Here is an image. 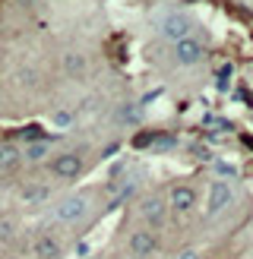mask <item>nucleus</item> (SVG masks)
Masks as SVG:
<instances>
[{
  "instance_id": "obj_1",
  "label": "nucleus",
  "mask_w": 253,
  "mask_h": 259,
  "mask_svg": "<svg viewBox=\"0 0 253 259\" xmlns=\"http://www.w3.org/2000/svg\"><path fill=\"white\" fill-rule=\"evenodd\" d=\"M95 193L92 190H79V193H67V196H60L54 202V209H51V218H54L57 225L63 228H82L89 218L95 212Z\"/></svg>"
},
{
  "instance_id": "obj_2",
  "label": "nucleus",
  "mask_w": 253,
  "mask_h": 259,
  "mask_svg": "<svg viewBox=\"0 0 253 259\" xmlns=\"http://www.w3.org/2000/svg\"><path fill=\"white\" fill-rule=\"evenodd\" d=\"M237 202V184L234 180H212L206 190V218H222Z\"/></svg>"
},
{
  "instance_id": "obj_3",
  "label": "nucleus",
  "mask_w": 253,
  "mask_h": 259,
  "mask_svg": "<svg viewBox=\"0 0 253 259\" xmlns=\"http://www.w3.org/2000/svg\"><path fill=\"white\" fill-rule=\"evenodd\" d=\"M158 35L164 38V41H181V38H190V35H196V19H193V13H187V10H168V13H161V19H158Z\"/></svg>"
},
{
  "instance_id": "obj_4",
  "label": "nucleus",
  "mask_w": 253,
  "mask_h": 259,
  "mask_svg": "<svg viewBox=\"0 0 253 259\" xmlns=\"http://www.w3.org/2000/svg\"><path fill=\"white\" fill-rule=\"evenodd\" d=\"M45 164H48V174H51V177L67 184V180H76V177L86 171V155H82V152H76V149H70V152H57V155H51Z\"/></svg>"
},
{
  "instance_id": "obj_5",
  "label": "nucleus",
  "mask_w": 253,
  "mask_h": 259,
  "mask_svg": "<svg viewBox=\"0 0 253 259\" xmlns=\"http://www.w3.org/2000/svg\"><path fill=\"white\" fill-rule=\"evenodd\" d=\"M164 202H168V212L190 215L196 209V202H199V193H196V187L190 184V180H174L168 187V193H164Z\"/></svg>"
},
{
  "instance_id": "obj_6",
  "label": "nucleus",
  "mask_w": 253,
  "mask_h": 259,
  "mask_svg": "<svg viewBox=\"0 0 253 259\" xmlns=\"http://www.w3.org/2000/svg\"><path fill=\"white\" fill-rule=\"evenodd\" d=\"M139 218H143V228L158 231L164 222H168V202H164V193H146L136 205Z\"/></svg>"
},
{
  "instance_id": "obj_7",
  "label": "nucleus",
  "mask_w": 253,
  "mask_h": 259,
  "mask_svg": "<svg viewBox=\"0 0 253 259\" xmlns=\"http://www.w3.org/2000/svg\"><path fill=\"white\" fill-rule=\"evenodd\" d=\"M206 57V41L199 35H190V38H181V41L171 45V60L177 67H196Z\"/></svg>"
},
{
  "instance_id": "obj_8",
  "label": "nucleus",
  "mask_w": 253,
  "mask_h": 259,
  "mask_svg": "<svg viewBox=\"0 0 253 259\" xmlns=\"http://www.w3.org/2000/svg\"><path fill=\"white\" fill-rule=\"evenodd\" d=\"M126 247H130L133 259H152L161 247V237H158V231H152V228H136L133 234L126 237Z\"/></svg>"
},
{
  "instance_id": "obj_9",
  "label": "nucleus",
  "mask_w": 253,
  "mask_h": 259,
  "mask_svg": "<svg viewBox=\"0 0 253 259\" xmlns=\"http://www.w3.org/2000/svg\"><path fill=\"white\" fill-rule=\"evenodd\" d=\"M32 253H35V259H63V243H60L57 234L41 231V234L32 240Z\"/></svg>"
},
{
  "instance_id": "obj_10",
  "label": "nucleus",
  "mask_w": 253,
  "mask_h": 259,
  "mask_svg": "<svg viewBox=\"0 0 253 259\" xmlns=\"http://www.w3.org/2000/svg\"><path fill=\"white\" fill-rule=\"evenodd\" d=\"M19 149H22V161L25 164H41V161H48L51 155H54V139H29Z\"/></svg>"
},
{
  "instance_id": "obj_11",
  "label": "nucleus",
  "mask_w": 253,
  "mask_h": 259,
  "mask_svg": "<svg viewBox=\"0 0 253 259\" xmlns=\"http://www.w3.org/2000/svg\"><path fill=\"white\" fill-rule=\"evenodd\" d=\"M22 164V149L16 142H0V174L13 171V167Z\"/></svg>"
},
{
  "instance_id": "obj_12",
  "label": "nucleus",
  "mask_w": 253,
  "mask_h": 259,
  "mask_svg": "<svg viewBox=\"0 0 253 259\" xmlns=\"http://www.w3.org/2000/svg\"><path fill=\"white\" fill-rule=\"evenodd\" d=\"M86 70H89L86 54H79V51L63 54V73H67V76H86Z\"/></svg>"
},
{
  "instance_id": "obj_13",
  "label": "nucleus",
  "mask_w": 253,
  "mask_h": 259,
  "mask_svg": "<svg viewBox=\"0 0 253 259\" xmlns=\"http://www.w3.org/2000/svg\"><path fill=\"white\" fill-rule=\"evenodd\" d=\"M174 259H202V256H199V250H193V247H187V250H181V253H177Z\"/></svg>"
},
{
  "instance_id": "obj_14",
  "label": "nucleus",
  "mask_w": 253,
  "mask_h": 259,
  "mask_svg": "<svg viewBox=\"0 0 253 259\" xmlns=\"http://www.w3.org/2000/svg\"><path fill=\"white\" fill-rule=\"evenodd\" d=\"M86 259H92V256H86Z\"/></svg>"
}]
</instances>
